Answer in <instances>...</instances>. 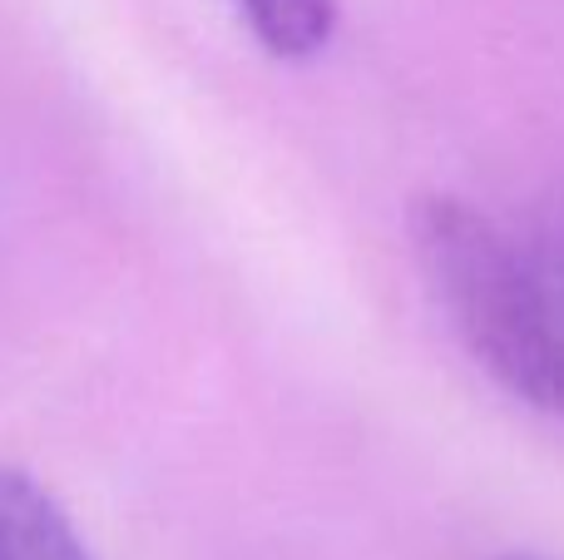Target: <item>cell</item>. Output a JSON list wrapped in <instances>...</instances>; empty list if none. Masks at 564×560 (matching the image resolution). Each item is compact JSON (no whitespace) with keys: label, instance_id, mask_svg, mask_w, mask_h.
Returning a JSON list of instances; mask_svg holds the SVG:
<instances>
[{"label":"cell","instance_id":"1","mask_svg":"<svg viewBox=\"0 0 564 560\" xmlns=\"http://www.w3.org/2000/svg\"><path fill=\"white\" fill-rule=\"evenodd\" d=\"M411 244L466 353L510 397L564 417V218L426 194L411 208Z\"/></svg>","mask_w":564,"mask_h":560},{"label":"cell","instance_id":"2","mask_svg":"<svg viewBox=\"0 0 564 560\" xmlns=\"http://www.w3.org/2000/svg\"><path fill=\"white\" fill-rule=\"evenodd\" d=\"M0 560H89L55 496L10 466H0Z\"/></svg>","mask_w":564,"mask_h":560},{"label":"cell","instance_id":"3","mask_svg":"<svg viewBox=\"0 0 564 560\" xmlns=\"http://www.w3.org/2000/svg\"><path fill=\"white\" fill-rule=\"evenodd\" d=\"M238 10L273 60H312L337 30V0H238Z\"/></svg>","mask_w":564,"mask_h":560}]
</instances>
